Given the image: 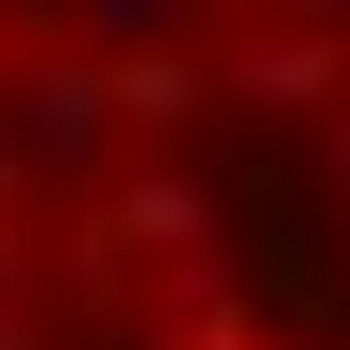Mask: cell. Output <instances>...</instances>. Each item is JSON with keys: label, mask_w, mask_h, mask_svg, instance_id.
<instances>
[{"label": "cell", "mask_w": 350, "mask_h": 350, "mask_svg": "<svg viewBox=\"0 0 350 350\" xmlns=\"http://www.w3.org/2000/svg\"><path fill=\"white\" fill-rule=\"evenodd\" d=\"M17 134H33V184H83L134 117H117V67L83 51V33H51V51L17 67Z\"/></svg>", "instance_id": "obj_1"}, {"label": "cell", "mask_w": 350, "mask_h": 350, "mask_svg": "<svg viewBox=\"0 0 350 350\" xmlns=\"http://www.w3.org/2000/svg\"><path fill=\"white\" fill-rule=\"evenodd\" d=\"M217 100H250V117H334V100H350V33H334V17H234V33H217Z\"/></svg>", "instance_id": "obj_2"}, {"label": "cell", "mask_w": 350, "mask_h": 350, "mask_svg": "<svg viewBox=\"0 0 350 350\" xmlns=\"http://www.w3.org/2000/svg\"><path fill=\"white\" fill-rule=\"evenodd\" d=\"M83 234H100V250H150V267H200V250H234V217H217V184H200L184 150H134Z\"/></svg>", "instance_id": "obj_3"}, {"label": "cell", "mask_w": 350, "mask_h": 350, "mask_svg": "<svg viewBox=\"0 0 350 350\" xmlns=\"http://www.w3.org/2000/svg\"><path fill=\"white\" fill-rule=\"evenodd\" d=\"M217 100V51L200 33H167V51H117V117H134V150H184Z\"/></svg>", "instance_id": "obj_4"}, {"label": "cell", "mask_w": 350, "mask_h": 350, "mask_svg": "<svg viewBox=\"0 0 350 350\" xmlns=\"http://www.w3.org/2000/svg\"><path fill=\"white\" fill-rule=\"evenodd\" d=\"M51 300V250H33V200H0V317H33Z\"/></svg>", "instance_id": "obj_5"}, {"label": "cell", "mask_w": 350, "mask_h": 350, "mask_svg": "<svg viewBox=\"0 0 350 350\" xmlns=\"http://www.w3.org/2000/svg\"><path fill=\"white\" fill-rule=\"evenodd\" d=\"M0 200H33V134H17V117H0Z\"/></svg>", "instance_id": "obj_6"}, {"label": "cell", "mask_w": 350, "mask_h": 350, "mask_svg": "<svg viewBox=\"0 0 350 350\" xmlns=\"http://www.w3.org/2000/svg\"><path fill=\"white\" fill-rule=\"evenodd\" d=\"M317 150H334V184H350V100H334V117H317Z\"/></svg>", "instance_id": "obj_7"}, {"label": "cell", "mask_w": 350, "mask_h": 350, "mask_svg": "<svg viewBox=\"0 0 350 350\" xmlns=\"http://www.w3.org/2000/svg\"><path fill=\"white\" fill-rule=\"evenodd\" d=\"M200 17H217V33H234V17H267V0H200Z\"/></svg>", "instance_id": "obj_8"}, {"label": "cell", "mask_w": 350, "mask_h": 350, "mask_svg": "<svg viewBox=\"0 0 350 350\" xmlns=\"http://www.w3.org/2000/svg\"><path fill=\"white\" fill-rule=\"evenodd\" d=\"M317 17H334V33H350V0H317Z\"/></svg>", "instance_id": "obj_9"}]
</instances>
